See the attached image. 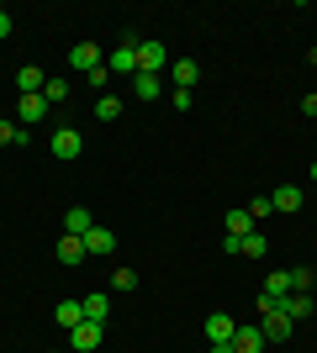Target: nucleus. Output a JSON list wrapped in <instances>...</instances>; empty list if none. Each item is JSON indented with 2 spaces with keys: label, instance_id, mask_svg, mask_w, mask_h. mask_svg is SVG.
Wrapping results in <instances>:
<instances>
[{
  "label": "nucleus",
  "instance_id": "obj_12",
  "mask_svg": "<svg viewBox=\"0 0 317 353\" xmlns=\"http://www.w3.org/2000/svg\"><path fill=\"white\" fill-rule=\"evenodd\" d=\"M85 253H90V259L117 253V237H111V227H90V232H85Z\"/></svg>",
  "mask_w": 317,
  "mask_h": 353
},
{
  "label": "nucleus",
  "instance_id": "obj_24",
  "mask_svg": "<svg viewBox=\"0 0 317 353\" xmlns=\"http://www.w3.org/2000/svg\"><path fill=\"white\" fill-rule=\"evenodd\" d=\"M85 85H90L95 95H106V85H111V69H106V63H101V69H90V74H85Z\"/></svg>",
  "mask_w": 317,
  "mask_h": 353
},
{
  "label": "nucleus",
  "instance_id": "obj_27",
  "mask_svg": "<svg viewBox=\"0 0 317 353\" xmlns=\"http://www.w3.org/2000/svg\"><path fill=\"white\" fill-rule=\"evenodd\" d=\"M111 280H117V290H137V269H111Z\"/></svg>",
  "mask_w": 317,
  "mask_h": 353
},
{
  "label": "nucleus",
  "instance_id": "obj_8",
  "mask_svg": "<svg viewBox=\"0 0 317 353\" xmlns=\"http://www.w3.org/2000/svg\"><path fill=\"white\" fill-rule=\"evenodd\" d=\"M106 63V53L95 43H75V53H69V69H79V74H90V69H101Z\"/></svg>",
  "mask_w": 317,
  "mask_h": 353
},
{
  "label": "nucleus",
  "instance_id": "obj_31",
  "mask_svg": "<svg viewBox=\"0 0 317 353\" xmlns=\"http://www.w3.org/2000/svg\"><path fill=\"white\" fill-rule=\"evenodd\" d=\"M302 111H307V117H317V95H302Z\"/></svg>",
  "mask_w": 317,
  "mask_h": 353
},
{
  "label": "nucleus",
  "instance_id": "obj_25",
  "mask_svg": "<svg viewBox=\"0 0 317 353\" xmlns=\"http://www.w3.org/2000/svg\"><path fill=\"white\" fill-rule=\"evenodd\" d=\"M270 195H254V201H249V216H254V227H259V221H265V216H270Z\"/></svg>",
  "mask_w": 317,
  "mask_h": 353
},
{
  "label": "nucleus",
  "instance_id": "obj_2",
  "mask_svg": "<svg viewBox=\"0 0 317 353\" xmlns=\"http://www.w3.org/2000/svg\"><path fill=\"white\" fill-rule=\"evenodd\" d=\"M48 117V95H21V101H16V127H37V121Z\"/></svg>",
  "mask_w": 317,
  "mask_h": 353
},
{
  "label": "nucleus",
  "instance_id": "obj_20",
  "mask_svg": "<svg viewBox=\"0 0 317 353\" xmlns=\"http://www.w3.org/2000/svg\"><path fill=\"white\" fill-rule=\"evenodd\" d=\"M196 79H201V63L196 59H180V63H175V90H191Z\"/></svg>",
  "mask_w": 317,
  "mask_h": 353
},
{
  "label": "nucleus",
  "instance_id": "obj_18",
  "mask_svg": "<svg viewBox=\"0 0 317 353\" xmlns=\"http://www.w3.org/2000/svg\"><path fill=\"white\" fill-rule=\"evenodd\" d=\"M265 295H270V301H286V295H291V269H270V280H265Z\"/></svg>",
  "mask_w": 317,
  "mask_h": 353
},
{
  "label": "nucleus",
  "instance_id": "obj_1",
  "mask_svg": "<svg viewBox=\"0 0 317 353\" xmlns=\"http://www.w3.org/2000/svg\"><path fill=\"white\" fill-rule=\"evenodd\" d=\"M291 316H286V306H270V311H259V332H265V343H286L291 338Z\"/></svg>",
  "mask_w": 317,
  "mask_h": 353
},
{
  "label": "nucleus",
  "instance_id": "obj_33",
  "mask_svg": "<svg viewBox=\"0 0 317 353\" xmlns=\"http://www.w3.org/2000/svg\"><path fill=\"white\" fill-rule=\"evenodd\" d=\"M307 59H312V69H317V48H312V53H307Z\"/></svg>",
  "mask_w": 317,
  "mask_h": 353
},
{
  "label": "nucleus",
  "instance_id": "obj_5",
  "mask_svg": "<svg viewBox=\"0 0 317 353\" xmlns=\"http://www.w3.org/2000/svg\"><path fill=\"white\" fill-rule=\"evenodd\" d=\"M106 69H111V74H127V79H133V74H137V37H127V43H122L117 53L106 59Z\"/></svg>",
  "mask_w": 317,
  "mask_h": 353
},
{
  "label": "nucleus",
  "instance_id": "obj_28",
  "mask_svg": "<svg viewBox=\"0 0 317 353\" xmlns=\"http://www.w3.org/2000/svg\"><path fill=\"white\" fill-rule=\"evenodd\" d=\"M191 101H196L191 90H169V105H175V111H191Z\"/></svg>",
  "mask_w": 317,
  "mask_h": 353
},
{
  "label": "nucleus",
  "instance_id": "obj_6",
  "mask_svg": "<svg viewBox=\"0 0 317 353\" xmlns=\"http://www.w3.org/2000/svg\"><path fill=\"white\" fill-rule=\"evenodd\" d=\"M233 353H265V332H259V322H238V332H233Z\"/></svg>",
  "mask_w": 317,
  "mask_h": 353
},
{
  "label": "nucleus",
  "instance_id": "obj_34",
  "mask_svg": "<svg viewBox=\"0 0 317 353\" xmlns=\"http://www.w3.org/2000/svg\"><path fill=\"white\" fill-rule=\"evenodd\" d=\"M312 179H317V159H312Z\"/></svg>",
  "mask_w": 317,
  "mask_h": 353
},
{
  "label": "nucleus",
  "instance_id": "obj_7",
  "mask_svg": "<svg viewBox=\"0 0 317 353\" xmlns=\"http://www.w3.org/2000/svg\"><path fill=\"white\" fill-rule=\"evenodd\" d=\"M69 348H75V353L101 348V322H79V327H69Z\"/></svg>",
  "mask_w": 317,
  "mask_h": 353
},
{
  "label": "nucleus",
  "instance_id": "obj_11",
  "mask_svg": "<svg viewBox=\"0 0 317 353\" xmlns=\"http://www.w3.org/2000/svg\"><path fill=\"white\" fill-rule=\"evenodd\" d=\"M280 306H286V316H291V322H302V316H317V301H312V290H291L286 301H280Z\"/></svg>",
  "mask_w": 317,
  "mask_h": 353
},
{
  "label": "nucleus",
  "instance_id": "obj_21",
  "mask_svg": "<svg viewBox=\"0 0 317 353\" xmlns=\"http://www.w3.org/2000/svg\"><path fill=\"white\" fill-rule=\"evenodd\" d=\"M133 95L137 101H159V74H133Z\"/></svg>",
  "mask_w": 317,
  "mask_h": 353
},
{
  "label": "nucleus",
  "instance_id": "obj_26",
  "mask_svg": "<svg viewBox=\"0 0 317 353\" xmlns=\"http://www.w3.org/2000/svg\"><path fill=\"white\" fill-rule=\"evenodd\" d=\"M43 95H48V105H53V101H64V95H69V79H48V85H43Z\"/></svg>",
  "mask_w": 317,
  "mask_h": 353
},
{
  "label": "nucleus",
  "instance_id": "obj_17",
  "mask_svg": "<svg viewBox=\"0 0 317 353\" xmlns=\"http://www.w3.org/2000/svg\"><path fill=\"white\" fill-rule=\"evenodd\" d=\"M270 206H275V211H286V216H291V211H302V190H296V185H280V190L270 195Z\"/></svg>",
  "mask_w": 317,
  "mask_h": 353
},
{
  "label": "nucleus",
  "instance_id": "obj_13",
  "mask_svg": "<svg viewBox=\"0 0 317 353\" xmlns=\"http://www.w3.org/2000/svg\"><path fill=\"white\" fill-rule=\"evenodd\" d=\"M43 85H48V74L37 69V63H21V69H16V90H21V95H43Z\"/></svg>",
  "mask_w": 317,
  "mask_h": 353
},
{
  "label": "nucleus",
  "instance_id": "obj_10",
  "mask_svg": "<svg viewBox=\"0 0 317 353\" xmlns=\"http://www.w3.org/2000/svg\"><path fill=\"white\" fill-rule=\"evenodd\" d=\"M164 43H137V74H159L164 69Z\"/></svg>",
  "mask_w": 317,
  "mask_h": 353
},
{
  "label": "nucleus",
  "instance_id": "obj_14",
  "mask_svg": "<svg viewBox=\"0 0 317 353\" xmlns=\"http://www.w3.org/2000/svg\"><path fill=\"white\" fill-rule=\"evenodd\" d=\"M79 306H85V322H106V316H111V295L95 290V295H85Z\"/></svg>",
  "mask_w": 317,
  "mask_h": 353
},
{
  "label": "nucleus",
  "instance_id": "obj_15",
  "mask_svg": "<svg viewBox=\"0 0 317 353\" xmlns=\"http://www.w3.org/2000/svg\"><path fill=\"white\" fill-rule=\"evenodd\" d=\"M53 322H59L64 332H69V327H79V322H85V306H79V301H59V306H53Z\"/></svg>",
  "mask_w": 317,
  "mask_h": 353
},
{
  "label": "nucleus",
  "instance_id": "obj_22",
  "mask_svg": "<svg viewBox=\"0 0 317 353\" xmlns=\"http://www.w3.org/2000/svg\"><path fill=\"white\" fill-rule=\"evenodd\" d=\"M265 253H270V237L259 232V227H254V232H243V259H265Z\"/></svg>",
  "mask_w": 317,
  "mask_h": 353
},
{
  "label": "nucleus",
  "instance_id": "obj_32",
  "mask_svg": "<svg viewBox=\"0 0 317 353\" xmlns=\"http://www.w3.org/2000/svg\"><path fill=\"white\" fill-rule=\"evenodd\" d=\"M0 37H11V16H6V6H0Z\"/></svg>",
  "mask_w": 317,
  "mask_h": 353
},
{
  "label": "nucleus",
  "instance_id": "obj_35",
  "mask_svg": "<svg viewBox=\"0 0 317 353\" xmlns=\"http://www.w3.org/2000/svg\"><path fill=\"white\" fill-rule=\"evenodd\" d=\"M312 95H317V85H312Z\"/></svg>",
  "mask_w": 317,
  "mask_h": 353
},
{
  "label": "nucleus",
  "instance_id": "obj_29",
  "mask_svg": "<svg viewBox=\"0 0 317 353\" xmlns=\"http://www.w3.org/2000/svg\"><path fill=\"white\" fill-rule=\"evenodd\" d=\"M291 290H312V269H291Z\"/></svg>",
  "mask_w": 317,
  "mask_h": 353
},
{
  "label": "nucleus",
  "instance_id": "obj_4",
  "mask_svg": "<svg viewBox=\"0 0 317 353\" xmlns=\"http://www.w3.org/2000/svg\"><path fill=\"white\" fill-rule=\"evenodd\" d=\"M233 332H238V322H233L227 311H211V316H206V348H217V343H233Z\"/></svg>",
  "mask_w": 317,
  "mask_h": 353
},
{
  "label": "nucleus",
  "instance_id": "obj_3",
  "mask_svg": "<svg viewBox=\"0 0 317 353\" xmlns=\"http://www.w3.org/2000/svg\"><path fill=\"white\" fill-rule=\"evenodd\" d=\"M48 148H53V159H64V163H69V159H79V153H85V137H79L75 127H59Z\"/></svg>",
  "mask_w": 317,
  "mask_h": 353
},
{
  "label": "nucleus",
  "instance_id": "obj_19",
  "mask_svg": "<svg viewBox=\"0 0 317 353\" xmlns=\"http://www.w3.org/2000/svg\"><path fill=\"white\" fill-rule=\"evenodd\" d=\"M117 117H122V95H111V90L95 95V121H117Z\"/></svg>",
  "mask_w": 317,
  "mask_h": 353
},
{
  "label": "nucleus",
  "instance_id": "obj_23",
  "mask_svg": "<svg viewBox=\"0 0 317 353\" xmlns=\"http://www.w3.org/2000/svg\"><path fill=\"white\" fill-rule=\"evenodd\" d=\"M227 232L233 237H243V232H254V216H249V211H227V221H222Z\"/></svg>",
  "mask_w": 317,
  "mask_h": 353
},
{
  "label": "nucleus",
  "instance_id": "obj_9",
  "mask_svg": "<svg viewBox=\"0 0 317 353\" xmlns=\"http://www.w3.org/2000/svg\"><path fill=\"white\" fill-rule=\"evenodd\" d=\"M53 253H59V264H69V269H79L85 259H90V253H85V237H69V232L59 237V248H53Z\"/></svg>",
  "mask_w": 317,
  "mask_h": 353
},
{
  "label": "nucleus",
  "instance_id": "obj_16",
  "mask_svg": "<svg viewBox=\"0 0 317 353\" xmlns=\"http://www.w3.org/2000/svg\"><path fill=\"white\" fill-rule=\"evenodd\" d=\"M64 227H69V237H85L95 227V216H90V206H69V216H64Z\"/></svg>",
  "mask_w": 317,
  "mask_h": 353
},
{
  "label": "nucleus",
  "instance_id": "obj_30",
  "mask_svg": "<svg viewBox=\"0 0 317 353\" xmlns=\"http://www.w3.org/2000/svg\"><path fill=\"white\" fill-rule=\"evenodd\" d=\"M0 148H16V121H0Z\"/></svg>",
  "mask_w": 317,
  "mask_h": 353
}]
</instances>
